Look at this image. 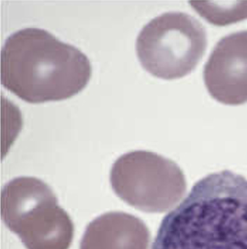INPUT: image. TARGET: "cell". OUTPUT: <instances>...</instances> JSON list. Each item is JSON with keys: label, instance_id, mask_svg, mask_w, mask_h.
<instances>
[{"label": "cell", "instance_id": "6da1fadb", "mask_svg": "<svg viewBox=\"0 0 247 249\" xmlns=\"http://www.w3.org/2000/svg\"><path fill=\"white\" fill-rule=\"evenodd\" d=\"M152 249H247V180L208 175L167 214Z\"/></svg>", "mask_w": 247, "mask_h": 249}, {"label": "cell", "instance_id": "7a4b0ae2", "mask_svg": "<svg viewBox=\"0 0 247 249\" xmlns=\"http://www.w3.org/2000/svg\"><path fill=\"white\" fill-rule=\"evenodd\" d=\"M1 82L29 103L69 99L88 84L92 68L73 45L44 29L26 28L6 40L1 53Z\"/></svg>", "mask_w": 247, "mask_h": 249}, {"label": "cell", "instance_id": "3957f363", "mask_svg": "<svg viewBox=\"0 0 247 249\" xmlns=\"http://www.w3.org/2000/svg\"><path fill=\"white\" fill-rule=\"evenodd\" d=\"M1 216L27 249H69L74 226L52 188L39 179L20 177L1 191Z\"/></svg>", "mask_w": 247, "mask_h": 249}, {"label": "cell", "instance_id": "277c9868", "mask_svg": "<svg viewBox=\"0 0 247 249\" xmlns=\"http://www.w3.org/2000/svg\"><path fill=\"white\" fill-rule=\"evenodd\" d=\"M208 46L203 25L181 12H168L143 26L136 42L143 69L157 78L174 80L190 74Z\"/></svg>", "mask_w": 247, "mask_h": 249}, {"label": "cell", "instance_id": "5b68a950", "mask_svg": "<svg viewBox=\"0 0 247 249\" xmlns=\"http://www.w3.org/2000/svg\"><path fill=\"white\" fill-rule=\"evenodd\" d=\"M110 182L123 201L148 213L171 210L186 191V178L176 163L149 151L120 157L112 165Z\"/></svg>", "mask_w": 247, "mask_h": 249}, {"label": "cell", "instance_id": "8992f818", "mask_svg": "<svg viewBox=\"0 0 247 249\" xmlns=\"http://www.w3.org/2000/svg\"><path fill=\"white\" fill-rule=\"evenodd\" d=\"M210 95L223 105L247 102V31L232 33L214 46L204 67Z\"/></svg>", "mask_w": 247, "mask_h": 249}, {"label": "cell", "instance_id": "52a82bcc", "mask_svg": "<svg viewBox=\"0 0 247 249\" xmlns=\"http://www.w3.org/2000/svg\"><path fill=\"white\" fill-rule=\"evenodd\" d=\"M149 244L150 233L141 219L112 212L88 224L80 249H149Z\"/></svg>", "mask_w": 247, "mask_h": 249}, {"label": "cell", "instance_id": "ba28073f", "mask_svg": "<svg viewBox=\"0 0 247 249\" xmlns=\"http://www.w3.org/2000/svg\"><path fill=\"white\" fill-rule=\"evenodd\" d=\"M192 7L204 18L215 26H226L247 18V2H219L191 1Z\"/></svg>", "mask_w": 247, "mask_h": 249}]
</instances>
